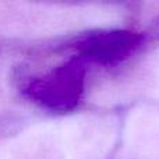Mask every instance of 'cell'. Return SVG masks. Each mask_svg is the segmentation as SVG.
Masks as SVG:
<instances>
[{
	"instance_id": "6da1fadb",
	"label": "cell",
	"mask_w": 159,
	"mask_h": 159,
	"mask_svg": "<svg viewBox=\"0 0 159 159\" xmlns=\"http://www.w3.org/2000/svg\"><path fill=\"white\" fill-rule=\"evenodd\" d=\"M85 69L77 59L66 61L52 71L25 80L22 95L50 112L67 113L78 106L84 93Z\"/></svg>"
},
{
	"instance_id": "7a4b0ae2",
	"label": "cell",
	"mask_w": 159,
	"mask_h": 159,
	"mask_svg": "<svg viewBox=\"0 0 159 159\" xmlns=\"http://www.w3.org/2000/svg\"><path fill=\"white\" fill-rule=\"evenodd\" d=\"M143 42V36L131 31H106L92 34L77 45L81 55L102 64L120 61L131 55Z\"/></svg>"
},
{
	"instance_id": "3957f363",
	"label": "cell",
	"mask_w": 159,
	"mask_h": 159,
	"mask_svg": "<svg viewBox=\"0 0 159 159\" xmlns=\"http://www.w3.org/2000/svg\"><path fill=\"white\" fill-rule=\"evenodd\" d=\"M18 121L14 116L8 115H0V138L7 137L11 133H16V127Z\"/></svg>"
}]
</instances>
